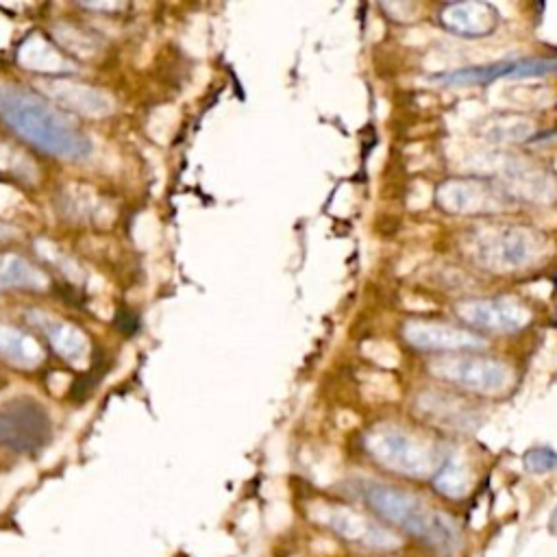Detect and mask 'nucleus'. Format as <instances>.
Masks as SVG:
<instances>
[{"label":"nucleus","instance_id":"nucleus-9","mask_svg":"<svg viewBox=\"0 0 557 557\" xmlns=\"http://www.w3.org/2000/svg\"><path fill=\"white\" fill-rule=\"evenodd\" d=\"M51 438V418L31 399H14L0 407V447L33 453Z\"/></svg>","mask_w":557,"mask_h":557},{"label":"nucleus","instance_id":"nucleus-2","mask_svg":"<svg viewBox=\"0 0 557 557\" xmlns=\"http://www.w3.org/2000/svg\"><path fill=\"white\" fill-rule=\"evenodd\" d=\"M355 494L390 529L410 534L429 544L433 551L453 553L457 549L460 534L453 518L436 510L418 494L381 481H357Z\"/></svg>","mask_w":557,"mask_h":557},{"label":"nucleus","instance_id":"nucleus-10","mask_svg":"<svg viewBox=\"0 0 557 557\" xmlns=\"http://www.w3.org/2000/svg\"><path fill=\"white\" fill-rule=\"evenodd\" d=\"M325 527H329L338 538L355 544L364 551H394L401 547L399 536L386 525H381L377 518H370L346 505H323L320 516Z\"/></svg>","mask_w":557,"mask_h":557},{"label":"nucleus","instance_id":"nucleus-5","mask_svg":"<svg viewBox=\"0 0 557 557\" xmlns=\"http://www.w3.org/2000/svg\"><path fill=\"white\" fill-rule=\"evenodd\" d=\"M427 373L457 390L488 399L510 394L516 386V373L510 364L479 353L438 355L427 364Z\"/></svg>","mask_w":557,"mask_h":557},{"label":"nucleus","instance_id":"nucleus-12","mask_svg":"<svg viewBox=\"0 0 557 557\" xmlns=\"http://www.w3.org/2000/svg\"><path fill=\"white\" fill-rule=\"evenodd\" d=\"M440 24L449 33L466 40L490 37L499 29L501 14L492 3H449L440 9Z\"/></svg>","mask_w":557,"mask_h":557},{"label":"nucleus","instance_id":"nucleus-15","mask_svg":"<svg viewBox=\"0 0 557 557\" xmlns=\"http://www.w3.org/2000/svg\"><path fill=\"white\" fill-rule=\"evenodd\" d=\"M18 61L31 72H42V74L72 72V61H68L64 53H59L51 42L44 40V37L37 33L27 37V40L20 44Z\"/></svg>","mask_w":557,"mask_h":557},{"label":"nucleus","instance_id":"nucleus-16","mask_svg":"<svg viewBox=\"0 0 557 557\" xmlns=\"http://www.w3.org/2000/svg\"><path fill=\"white\" fill-rule=\"evenodd\" d=\"M35 325L46 333L48 340H51V344H53V349L64 357V360L74 362V364L85 360V355H88V349H90V342L77 327L61 323V320L48 318V316L37 318Z\"/></svg>","mask_w":557,"mask_h":557},{"label":"nucleus","instance_id":"nucleus-7","mask_svg":"<svg viewBox=\"0 0 557 557\" xmlns=\"http://www.w3.org/2000/svg\"><path fill=\"white\" fill-rule=\"evenodd\" d=\"M455 314L470 329L481 333L512 336L521 333L534 320V309L512 294L486 296V299H464L455 305Z\"/></svg>","mask_w":557,"mask_h":557},{"label":"nucleus","instance_id":"nucleus-1","mask_svg":"<svg viewBox=\"0 0 557 557\" xmlns=\"http://www.w3.org/2000/svg\"><path fill=\"white\" fill-rule=\"evenodd\" d=\"M0 118L24 142L46 155L74 162L92 153L88 135L70 125L53 105L29 90L0 85Z\"/></svg>","mask_w":557,"mask_h":557},{"label":"nucleus","instance_id":"nucleus-18","mask_svg":"<svg viewBox=\"0 0 557 557\" xmlns=\"http://www.w3.org/2000/svg\"><path fill=\"white\" fill-rule=\"evenodd\" d=\"M431 481L442 497H449V499H464L470 486H473V477H470L468 464L462 462L455 453L447 455V460L442 462L436 477Z\"/></svg>","mask_w":557,"mask_h":557},{"label":"nucleus","instance_id":"nucleus-4","mask_svg":"<svg viewBox=\"0 0 557 557\" xmlns=\"http://www.w3.org/2000/svg\"><path fill=\"white\" fill-rule=\"evenodd\" d=\"M364 449L377 466L407 479H433L449 455L436 440L394 423L370 429Z\"/></svg>","mask_w":557,"mask_h":557},{"label":"nucleus","instance_id":"nucleus-14","mask_svg":"<svg viewBox=\"0 0 557 557\" xmlns=\"http://www.w3.org/2000/svg\"><path fill=\"white\" fill-rule=\"evenodd\" d=\"M0 360L14 368H35L44 362V351L27 331L0 323Z\"/></svg>","mask_w":557,"mask_h":557},{"label":"nucleus","instance_id":"nucleus-8","mask_svg":"<svg viewBox=\"0 0 557 557\" xmlns=\"http://www.w3.org/2000/svg\"><path fill=\"white\" fill-rule=\"evenodd\" d=\"M557 72V57H518L490 64L455 68L431 74L429 81L444 88H468V85H490L499 79H540Z\"/></svg>","mask_w":557,"mask_h":557},{"label":"nucleus","instance_id":"nucleus-17","mask_svg":"<svg viewBox=\"0 0 557 557\" xmlns=\"http://www.w3.org/2000/svg\"><path fill=\"white\" fill-rule=\"evenodd\" d=\"M46 286L44 272L31 266L20 255H0V290L9 288H29L40 290Z\"/></svg>","mask_w":557,"mask_h":557},{"label":"nucleus","instance_id":"nucleus-3","mask_svg":"<svg viewBox=\"0 0 557 557\" xmlns=\"http://www.w3.org/2000/svg\"><path fill=\"white\" fill-rule=\"evenodd\" d=\"M551 242L542 231L512 222H492L470 229L462 240V253L470 264L497 277H512L534 270L549 259Z\"/></svg>","mask_w":557,"mask_h":557},{"label":"nucleus","instance_id":"nucleus-13","mask_svg":"<svg viewBox=\"0 0 557 557\" xmlns=\"http://www.w3.org/2000/svg\"><path fill=\"white\" fill-rule=\"evenodd\" d=\"M46 92L53 96V101H57L83 116H107V114H111V109H114V105H111V101H109V96L90 88V85H79V83H70V81H53L46 85Z\"/></svg>","mask_w":557,"mask_h":557},{"label":"nucleus","instance_id":"nucleus-20","mask_svg":"<svg viewBox=\"0 0 557 557\" xmlns=\"http://www.w3.org/2000/svg\"><path fill=\"white\" fill-rule=\"evenodd\" d=\"M549 531L551 534H555L557 536V507L553 510V514H551V521H549Z\"/></svg>","mask_w":557,"mask_h":557},{"label":"nucleus","instance_id":"nucleus-6","mask_svg":"<svg viewBox=\"0 0 557 557\" xmlns=\"http://www.w3.org/2000/svg\"><path fill=\"white\" fill-rule=\"evenodd\" d=\"M436 201L442 212L462 218H492L514 212V196L490 175H470L444 181Z\"/></svg>","mask_w":557,"mask_h":557},{"label":"nucleus","instance_id":"nucleus-19","mask_svg":"<svg viewBox=\"0 0 557 557\" xmlns=\"http://www.w3.org/2000/svg\"><path fill=\"white\" fill-rule=\"evenodd\" d=\"M527 473L531 475H547L557 470V451L551 447H534L523 457Z\"/></svg>","mask_w":557,"mask_h":557},{"label":"nucleus","instance_id":"nucleus-11","mask_svg":"<svg viewBox=\"0 0 557 557\" xmlns=\"http://www.w3.org/2000/svg\"><path fill=\"white\" fill-rule=\"evenodd\" d=\"M403 338L416 351L438 355L477 353L488 346V342L475 331L429 318L407 320L403 325Z\"/></svg>","mask_w":557,"mask_h":557}]
</instances>
